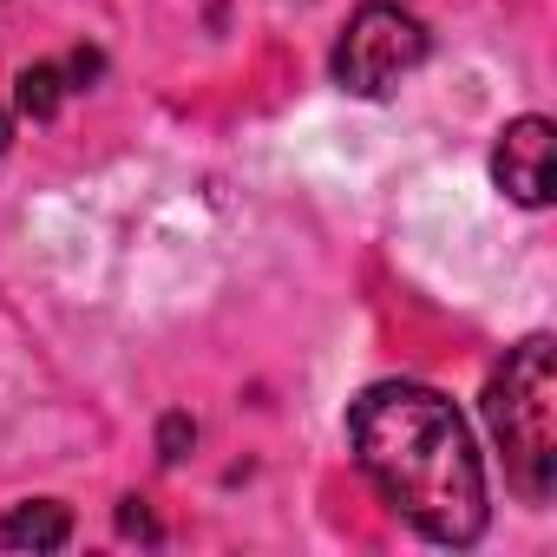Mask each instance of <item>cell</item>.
Here are the masks:
<instances>
[{"instance_id": "cell-1", "label": "cell", "mask_w": 557, "mask_h": 557, "mask_svg": "<svg viewBox=\"0 0 557 557\" xmlns=\"http://www.w3.org/2000/svg\"><path fill=\"white\" fill-rule=\"evenodd\" d=\"M348 440L374 492L433 544H479L485 537V466L459 407L420 381H374L348 407Z\"/></svg>"}, {"instance_id": "cell-2", "label": "cell", "mask_w": 557, "mask_h": 557, "mask_svg": "<svg viewBox=\"0 0 557 557\" xmlns=\"http://www.w3.org/2000/svg\"><path fill=\"white\" fill-rule=\"evenodd\" d=\"M485 420L505 453V479L524 505L557 492V348L550 335L518 342L485 381Z\"/></svg>"}, {"instance_id": "cell-3", "label": "cell", "mask_w": 557, "mask_h": 557, "mask_svg": "<svg viewBox=\"0 0 557 557\" xmlns=\"http://www.w3.org/2000/svg\"><path fill=\"white\" fill-rule=\"evenodd\" d=\"M426 53H433V34L420 14L394 8V0H368V8L348 14L335 40V86L355 99H387Z\"/></svg>"}, {"instance_id": "cell-4", "label": "cell", "mask_w": 557, "mask_h": 557, "mask_svg": "<svg viewBox=\"0 0 557 557\" xmlns=\"http://www.w3.org/2000/svg\"><path fill=\"white\" fill-rule=\"evenodd\" d=\"M492 184H498L511 203L544 210V203H550V184H557V125L537 119V112L511 119V125L498 132V145H492Z\"/></svg>"}, {"instance_id": "cell-5", "label": "cell", "mask_w": 557, "mask_h": 557, "mask_svg": "<svg viewBox=\"0 0 557 557\" xmlns=\"http://www.w3.org/2000/svg\"><path fill=\"white\" fill-rule=\"evenodd\" d=\"M66 537H73V511L60 498H27L0 524V544H14V550H66Z\"/></svg>"}, {"instance_id": "cell-6", "label": "cell", "mask_w": 557, "mask_h": 557, "mask_svg": "<svg viewBox=\"0 0 557 557\" xmlns=\"http://www.w3.org/2000/svg\"><path fill=\"white\" fill-rule=\"evenodd\" d=\"M66 92H73V86H66V66H60V60H40V66H27V73H21L14 106H21L27 119H53Z\"/></svg>"}, {"instance_id": "cell-7", "label": "cell", "mask_w": 557, "mask_h": 557, "mask_svg": "<svg viewBox=\"0 0 557 557\" xmlns=\"http://www.w3.org/2000/svg\"><path fill=\"white\" fill-rule=\"evenodd\" d=\"M190 440H197V426H190V413H171V420L158 426V459H164V466H177Z\"/></svg>"}, {"instance_id": "cell-8", "label": "cell", "mask_w": 557, "mask_h": 557, "mask_svg": "<svg viewBox=\"0 0 557 557\" xmlns=\"http://www.w3.org/2000/svg\"><path fill=\"white\" fill-rule=\"evenodd\" d=\"M119 531H125V537H158V524L145 518V505H138V498H125V511H119Z\"/></svg>"}, {"instance_id": "cell-9", "label": "cell", "mask_w": 557, "mask_h": 557, "mask_svg": "<svg viewBox=\"0 0 557 557\" xmlns=\"http://www.w3.org/2000/svg\"><path fill=\"white\" fill-rule=\"evenodd\" d=\"M8 132H14V125H8V112H0V151H8Z\"/></svg>"}]
</instances>
